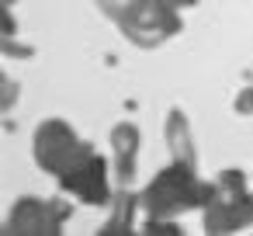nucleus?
Listing matches in <instances>:
<instances>
[{
    "label": "nucleus",
    "mask_w": 253,
    "mask_h": 236,
    "mask_svg": "<svg viewBox=\"0 0 253 236\" xmlns=\"http://www.w3.org/2000/svg\"><path fill=\"white\" fill-rule=\"evenodd\" d=\"M253 226V191L243 170L225 167L208 181V198L201 205V229L208 236H229Z\"/></svg>",
    "instance_id": "1"
},
{
    "label": "nucleus",
    "mask_w": 253,
    "mask_h": 236,
    "mask_svg": "<svg viewBox=\"0 0 253 236\" xmlns=\"http://www.w3.org/2000/svg\"><path fill=\"white\" fill-rule=\"evenodd\" d=\"M205 198H208V181L198 177L194 163H180V160L153 174V181L139 194L142 215H170V219H177L180 212L201 208Z\"/></svg>",
    "instance_id": "2"
},
{
    "label": "nucleus",
    "mask_w": 253,
    "mask_h": 236,
    "mask_svg": "<svg viewBox=\"0 0 253 236\" xmlns=\"http://www.w3.org/2000/svg\"><path fill=\"white\" fill-rule=\"evenodd\" d=\"M115 25L135 49H160L163 42H170L184 28L180 11L170 0H132L115 18Z\"/></svg>",
    "instance_id": "3"
},
{
    "label": "nucleus",
    "mask_w": 253,
    "mask_h": 236,
    "mask_svg": "<svg viewBox=\"0 0 253 236\" xmlns=\"http://www.w3.org/2000/svg\"><path fill=\"white\" fill-rule=\"evenodd\" d=\"M94 146L87 139L77 136V129L66 122V118H42L35 125V136H32V156L39 163L42 174L49 177H63L84 153H90Z\"/></svg>",
    "instance_id": "4"
},
{
    "label": "nucleus",
    "mask_w": 253,
    "mask_h": 236,
    "mask_svg": "<svg viewBox=\"0 0 253 236\" xmlns=\"http://www.w3.org/2000/svg\"><path fill=\"white\" fill-rule=\"evenodd\" d=\"M70 215H73V205L63 201V198H35V194H25V198H18L7 208L4 233L7 236H59Z\"/></svg>",
    "instance_id": "5"
},
{
    "label": "nucleus",
    "mask_w": 253,
    "mask_h": 236,
    "mask_svg": "<svg viewBox=\"0 0 253 236\" xmlns=\"http://www.w3.org/2000/svg\"><path fill=\"white\" fill-rule=\"evenodd\" d=\"M111 163L97 153V149H90V153H84L63 177H56L59 181V188H63V194H70V198H77L80 205H94V208H104V205H111V198H115V191H111Z\"/></svg>",
    "instance_id": "6"
},
{
    "label": "nucleus",
    "mask_w": 253,
    "mask_h": 236,
    "mask_svg": "<svg viewBox=\"0 0 253 236\" xmlns=\"http://www.w3.org/2000/svg\"><path fill=\"white\" fill-rule=\"evenodd\" d=\"M111 142V170H115V184L118 188H132L135 170H139V125L135 122H118L108 136Z\"/></svg>",
    "instance_id": "7"
},
{
    "label": "nucleus",
    "mask_w": 253,
    "mask_h": 236,
    "mask_svg": "<svg viewBox=\"0 0 253 236\" xmlns=\"http://www.w3.org/2000/svg\"><path fill=\"white\" fill-rule=\"evenodd\" d=\"M111 215L101 222V236H128V233H139L135 226V212H142V201L139 194H132V188H118L115 198H111Z\"/></svg>",
    "instance_id": "8"
},
{
    "label": "nucleus",
    "mask_w": 253,
    "mask_h": 236,
    "mask_svg": "<svg viewBox=\"0 0 253 236\" xmlns=\"http://www.w3.org/2000/svg\"><path fill=\"white\" fill-rule=\"evenodd\" d=\"M163 139H167V149H170L173 160L198 163V146H194V136H191V122L180 108H170L167 125H163Z\"/></svg>",
    "instance_id": "9"
},
{
    "label": "nucleus",
    "mask_w": 253,
    "mask_h": 236,
    "mask_svg": "<svg viewBox=\"0 0 253 236\" xmlns=\"http://www.w3.org/2000/svg\"><path fill=\"white\" fill-rule=\"evenodd\" d=\"M142 236H156V233H167V236H180L184 229L170 219V215H146V222L139 226Z\"/></svg>",
    "instance_id": "10"
},
{
    "label": "nucleus",
    "mask_w": 253,
    "mask_h": 236,
    "mask_svg": "<svg viewBox=\"0 0 253 236\" xmlns=\"http://www.w3.org/2000/svg\"><path fill=\"white\" fill-rule=\"evenodd\" d=\"M250 77H253V73H250ZM232 111H236V115H253V80H250V84H246V87L236 94Z\"/></svg>",
    "instance_id": "11"
},
{
    "label": "nucleus",
    "mask_w": 253,
    "mask_h": 236,
    "mask_svg": "<svg viewBox=\"0 0 253 236\" xmlns=\"http://www.w3.org/2000/svg\"><path fill=\"white\" fill-rule=\"evenodd\" d=\"M94 4H97V11H101V14H108V18L115 21V18L132 4V0H94Z\"/></svg>",
    "instance_id": "12"
},
{
    "label": "nucleus",
    "mask_w": 253,
    "mask_h": 236,
    "mask_svg": "<svg viewBox=\"0 0 253 236\" xmlns=\"http://www.w3.org/2000/svg\"><path fill=\"white\" fill-rule=\"evenodd\" d=\"M4 56H32L28 46H18L14 39H4Z\"/></svg>",
    "instance_id": "13"
},
{
    "label": "nucleus",
    "mask_w": 253,
    "mask_h": 236,
    "mask_svg": "<svg viewBox=\"0 0 253 236\" xmlns=\"http://www.w3.org/2000/svg\"><path fill=\"white\" fill-rule=\"evenodd\" d=\"M14 97H18V84H14V77H4V108H11Z\"/></svg>",
    "instance_id": "14"
},
{
    "label": "nucleus",
    "mask_w": 253,
    "mask_h": 236,
    "mask_svg": "<svg viewBox=\"0 0 253 236\" xmlns=\"http://www.w3.org/2000/svg\"><path fill=\"white\" fill-rule=\"evenodd\" d=\"M177 11H187V7H198V0H170Z\"/></svg>",
    "instance_id": "15"
},
{
    "label": "nucleus",
    "mask_w": 253,
    "mask_h": 236,
    "mask_svg": "<svg viewBox=\"0 0 253 236\" xmlns=\"http://www.w3.org/2000/svg\"><path fill=\"white\" fill-rule=\"evenodd\" d=\"M4 4H14V0H4Z\"/></svg>",
    "instance_id": "16"
}]
</instances>
